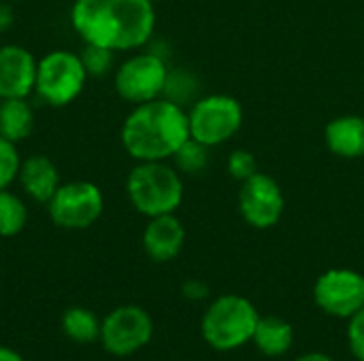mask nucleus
<instances>
[{
    "mask_svg": "<svg viewBox=\"0 0 364 361\" xmlns=\"http://www.w3.org/2000/svg\"><path fill=\"white\" fill-rule=\"evenodd\" d=\"M70 26L83 43L134 51L151 38L156 11L151 0H75Z\"/></svg>",
    "mask_w": 364,
    "mask_h": 361,
    "instance_id": "f257e3e1",
    "label": "nucleus"
},
{
    "mask_svg": "<svg viewBox=\"0 0 364 361\" xmlns=\"http://www.w3.org/2000/svg\"><path fill=\"white\" fill-rule=\"evenodd\" d=\"M122 145L136 162H166L190 138L188 113L168 98L134 104L122 123Z\"/></svg>",
    "mask_w": 364,
    "mask_h": 361,
    "instance_id": "f03ea898",
    "label": "nucleus"
},
{
    "mask_svg": "<svg viewBox=\"0 0 364 361\" xmlns=\"http://www.w3.org/2000/svg\"><path fill=\"white\" fill-rule=\"evenodd\" d=\"M126 194L134 211L151 219L179 209L183 181L179 170L164 162H139L126 179Z\"/></svg>",
    "mask_w": 364,
    "mask_h": 361,
    "instance_id": "7ed1b4c3",
    "label": "nucleus"
},
{
    "mask_svg": "<svg viewBox=\"0 0 364 361\" xmlns=\"http://www.w3.org/2000/svg\"><path fill=\"white\" fill-rule=\"evenodd\" d=\"M258 321L260 313L247 298L226 294L207 306L200 321V334L211 349L235 351L252 343Z\"/></svg>",
    "mask_w": 364,
    "mask_h": 361,
    "instance_id": "20e7f679",
    "label": "nucleus"
},
{
    "mask_svg": "<svg viewBox=\"0 0 364 361\" xmlns=\"http://www.w3.org/2000/svg\"><path fill=\"white\" fill-rule=\"evenodd\" d=\"M85 81L87 72L79 53L55 49L38 60L34 91L49 106H66L81 96Z\"/></svg>",
    "mask_w": 364,
    "mask_h": 361,
    "instance_id": "39448f33",
    "label": "nucleus"
},
{
    "mask_svg": "<svg viewBox=\"0 0 364 361\" xmlns=\"http://www.w3.org/2000/svg\"><path fill=\"white\" fill-rule=\"evenodd\" d=\"M190 138L211 147H218L232 138L243 123V106L237 98L226 94H213L196 100L188 113Z\"/></svg>",
    "mask_w": 364,
    "mask_h": 361,
    "instance_id": "423d86ee",
    "label": "nucleus"
},
{
    "mask_svg": "<svg viewBox=\"0 0 364 361\" xmlns=\"http://www.w3.org/2000/svg\"><path fill=\"white\" fill-rule=\"evenodd\" d=\"M47 211L51 221L62 230H87L100 219L105 196L92 181H68L51 196Z\"/></svg>",
    "mask_w": 364,
    "mask_h": 361,
    "instance_id": "0eeeda50",
    "label": "nucleus"
},
{
    "mask_svg": "<svg viewBox=\"0 0 364 361\" xmlns=\"http://www.w3.org/2000/svg\"><path fill=\"white\" fill-rule=\"evenodd\" d=\"M168 72L166 62L158 53H134L117 66L115 91L132 104L151 102L162 98Z\"/></svg>",
    "mask_w": 364,
    "mask_h": 361,
    "instance_id": "6e6552de",
    "label": "nucleus"
},
{
    "mask_svg": "<svg viewBox=\"0 0 364 361\" xmlns=\"http://www.w3.org/2000/svg\"><path fill=\"white\" fill-rule=\"evenodd\" d=\"M154 321L141 306L126 304L113 309L100 323V343L107 353L115 357H128L139 353L151 343Z\"/></svg>",
    "mask_w": 364,
    "mask_h": 361,
    "instance_id": "1a4fd4ad",
    "label": "nucleus"
},
{
    "mask_svg": "<svg viewBox=\"0 0 364 361\" xmlns=\"http://www.w3.org/2000/svg\"><path fill=\"white\" fill-rule=\"evenodd\" d=\"M314 300L326 315L350 319L364 306V274L348 268L326 270L314 285Z\"/></svg>",
    "mask_w": 364,
    "mask_h": 361,
    "instance_id": "9d476101",
    "label": "nucleus"
},
{
    "mask_svg": "<svg viewBox=\"0 0 364 361\" xmlns=\"http://www.w3.org/2000/svg\"><path fill=\"white\" fill-rule=\"evenodd\" d=\"M284 194L279 183L264 174L256 172L241 183L239 189V213L247 226L256 230H269L279 223L284 215Z\"/></svg>",
    "mask_w": 364,
    "mask_h": 361,
    "instance_id": "9b49d317",
    "label": "nucleus"
},
{
    "mask_svg": "<svg viewBox=\"0 0 364 361\" xmlns=\"http://www.w3.org/2000/svg\"><path fill=\"white\" fill-rule=\"evenodd\" d=\"M38 60L21 45L0 47V98H28L36 85Z\"/></svg>",
    "mask_w": 364,
    "mask_h": 361,
    "instance_id": "f8f14e48",
    "label": "nucleus"
},
{
    "mask_svg": "<svg viewBox=\"0 0 364 361\" xmlns=\"http://www.w3.org/2000/svg\"><path fill=\"white\" fill-rule=\"evenodd\" d=\"M183 243H186V228L175 217V213L151 217L143 230V249L147 257L158 264L175 260L181 253Z\"/></svg>",
    "mask_w": 364,
    "mask_h": 361,
    "instance_id": "ddd939ff",
    "label": "nucleus"
},
{
    "mask_svg": "<svg viewBox=\"0 0 364 361\" xmlns=\"http://www.w3.org/2000/svg\"><path fill=\"white\" fill-rule=\"evenodd\" d=\"M17 181L26 191V196H30L38 204H47L51 196L58 191V187L62 185L58 166L47 155L41 153L21 160Z\"/></svg>",
    "mask_w": 364,
    "mask_h": 361,
    "instance_id": "4468645a",
    "label": "nucleus"
},
{
    "mask_svg": "<svg viewBox=\"0 0 364 361\" xmlns=\"http://www.w3.org/2000/svg\"><path fill=\"white\" fill-rule=\"evenodd\" d=\"M326 147L346 160H356L364 155V117L341 115L333 119L324 130Z\"/></svg>",
    "mask_w": 364,
    "mask_h": 361,
    "instance_id": "2eb2a0df",
    "label": "nucleus"
},
{
    "mask_svg": "<svg viewBox=\"0 0 364 361\" xmlns=\"http://www.w3.org/2000/svg\"><path fill=\"white\" fill-rule=\"evenodd\" d=\"M252 343L258 347V351L267 357H282L286 355L294 345V328L275 315L260 317Z\"/></svg>",
    "mask_w": 364,
    "mask_h": 361,
    "instance_id": "dca6fc26",
    "label": "nucleus"
},
{
    "mask_svg": "<svg viewBox=\"0 0 364 361\" xmlns=\"http://www.w3.org/2000/svg\"><path fill=\"white\" fill-rule=\"evenodd\" d=\"M34 130V111L28 98H6L0 102V136L11 143L26 140Z\"/></svg>",
    "mask_w": 364,
    "mask_h": 361,
    "instance_id": "f3484780",
    "label": "nucleus"
},
{
    "mask_svg": "<svg viewBox=\"0 0 364 361\" xmlns=\"http://www.w3.org/2000/svg\"><path fill=\"white\" fill-rule=\"evenodd\" d=\"M100 319L94 311L83 306H73L62 315V332L66 338L79 345H90L100 338Z\"/></svg>",
    "mask_w": 364,
    "mask_h": 361,
    "instance_id": "a211bd4d",
    "label": "nucleus"
},
{
    "mask_svg": "<svg viewBox=\"0 0 364 361\" xmlns=\"http://www.w3.org/2000/svg\"><path fill=\"white\" fill-rule=\"evenodd\" d=\"M28 223V206L19 196L9 189H0V236H17Z\"/></svg>",
    "mask_w": 364,
    "mask_h": 361,
    "instance_id": "6ab92c4d",
    "label": "nucleus"
},
{
    "mask_svg": "<svg viewBox=\"0 0 364 361\" xmlns=\"http://www.w3.org/2000/svg\"><path fill=\"white\" fill-rule=\"evenodd\" d=\"M173 162L181 174H198L209 164V147L194 138H188L173 155Z\"/></svg>",
    "mask_w": 364,
    "mask_h": 361,
    "instance_id": "aec40b11",
    "label": "nucleus"
},
{
    "mask_svg": "<svg viewBox=\"0 0 364 361\" xmlns=\"http://www.w3.org/2000/svg\"><path fill=\"white\" fill-rule=\"evenodd\" d=\"M79 57H81V62L85 66L87 77H105L113 68L115 51H111L107 47H100V45L85 43L81 53H79Z\"/></svg>",
    "mask_w": 364,
    "mask_h": 361,
    "instance_id": "412c9836",
    "label": "nucleus"
},
{
    "mask_svg": "<svg viewBox=\"0 0 364 361\" xmlns=\"http://www.w3.org/2000/svg\"><path fill=\"white\" fill-rule=\"evenodd\" d=\"M21 157L17 145L0 136V189H9L19 177Z\"/></svg>",
    "mask_w": 364,
    "mask_h": 361,
    "instance_id": "4be33fe9",
    "label": "nucleus"
},
{
    "mask_svg": "<svg viewBox=\"0 0 364 361\" xmlns=\"http://www.w3.org/2000/svg\"><path fill=\"white\" fill-rule=\"evenodd\" d=\"M228 172H230L232 179L243 183V181H247L250 177H254L258 172V162L250 151L239 149V151L230 153V157H228Z\"/></svg>",
    "mask_w": 364,
    "mask_h": 361,
    "instance_id": "5701e85b",
    "label": "nucleus"
},
{
    "mask_svg": "<svg viewBox=\"0 0 364 361\" xmlns=\"http://www.w3.org/2000/svg\"><path fill=\"white\" fill-rule=\"evenodd\" d=\"M348 345L352 355L358 361H364V306L350 317L348 323Z\"/></svg>",
    "mask_w": 364,
    "mask_h": 361,
    "instance_id": "b1692460",
    "label": "nucleus"
},
{
    "mask_svg": "<svg viewBox=\"0 0 364 361\" xmlns=\"http://www.w3.org/2000/svg\"><path fill=\"white\" fill-rule=\"evenodd\" d=\"M181 291H183V296H186L188 300H205V298L209 296L207 283H205V281H196V279L186 281L183 287H181Z\"/></svg>",
    "mask_w": 364,
    "mask_h": 361,
    "instance_id": "393cba45",
    "label": "nucleus"
},
{
    "mask_svg": "<svg viewBox=\"0 0 364 361\" xmlns=\"http://www.w3.org/2000/svg\"><path fill=\"white\" fill-rule=\"evenodd\" d=\"M15 21V15H13V9L11 4L6 2H0V32H6Z\"/></svg>",
    "mask_w": 364,
    "mask_h": 361,
    "instance_id": "a878e982",
    "label": "nucleus"
},
{
    "mask_svg": "<svg viewBox=\"0 0 364 361\" xmlns=\"http://www.w3.org/2000/svg\"><path fill=\"white\" fill-rule=\"evenodd\" d=\"M0 361H23V357H21L15 349L0 345Z\"/></svg>",
    "mask_w": 364,
    "mask_h": 361,
    "instance_id": "bb28decb",
    "label": "nucleus"
},
{
    "mask_svg": "<svg viewBox=\"0 0 364 361\" xmlns=\"http://www.w3.org/2000/svg\"><path fill=\"white\" fill-rule=\"evenodd\" d=\"M294 361H335L331 355L326 353H320V351H314V353H305V355H299Z\"/></svg>",
    "mask_w": 364,
    "mask_h": 361,
    "instance_id": "cd10ccee",
    "label": "nucleus"
},
{
    "mask_svg": "<svg viewBox=\"0 0 364 361\" xmlns=\"http://www.w3.org/2000/svg\"><path fill=\"white\" fill-rule=\"evenodd\" d=\"M13 2H19V0H13Z\"/></svg>",
    "mask_w": 364,
    "mask_h": 361,
    "instance_id": "c85d7f7f",
    "label": "nucleus"
},
{
    "mask_svg": "<svg viewBox=\"0 0 364 361\" xmlns=\"http://www.w3.org/2000/svg\"><path fill=\"white\" fill-rule=\"evenodd\" d=\"M0 102H2V98H0Z\"/></svg>",
    "mask_w": 364,
    "mask_h": 361,
    "instance_id": "c756f323",
    "label": "nucleus"
}]
</instances>
